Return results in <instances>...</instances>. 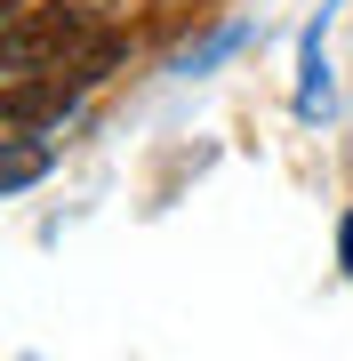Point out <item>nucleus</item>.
I'll use <instances>...</instances> for the list:
<instances>
[{"label": "nucleus", "instance_id": "obj_1", "mask_svg": "<svg viewBox=\"0 0 353 361\" xmlns=\"http://www.w3.org/2000/svg\"><path fill=\"white\" fill-rule=\"evenodd\" d=\"M97 16L80 8V0H56V8H16L8 16V40H0V65H8V80L16 73H40V65H80V56L97 49Z\"/></svg>", "mask_w": 353, "mask_h": 361}, {"label": "nucleus", "instance_id": "obj_2", "mask_svg": "<svg viewBox=\"0 0 353 361\" xmlns=\"http://www.w3.org/2000/svg\"><path fill=\"white\" fill-rule=\"evenodd\" d=\"M80 89H89V80H80L73 65H56L49 80H40V73H16L8 89H0V129H8V137H40L49 121H65L73 104H80Z\"/></svg>", "mask_w": 353, "mask_h": 361}, {"label": "nucleus", "instance_id": "obj_3", "mask_svg": "<svg viewBox=\"0 0 353 361\" xmlns=\"http://www.w3.org/2000/svg\"><path fill=\"white\" fill-rule=\"evenodd\" d=\"M49 169V145H32V137H8V169H0V193H25V185Z\"/></svg>", "mask_w": 353, "mask_h": 361}, {"label": "nucleus", "instance_id": "obj_4", "mask_svg": "<svg viewBox=\"0 0 353 361\" xmlns=\"http://www.w3.org/2000/svg\"><path fill=\"white\" fill-rule=\"evenodd\" d=\"M241 40H249L241 25H225L217 40H201V49H193V56H185V65H177V73H209V65H217V56H233V49H241Z\"/></svg>", "mask_w": 353, "mask_h": 361}, {"label": "nucleus", "instance_id": "obj_5", "mask_svg": "<svg viewBox=\"0 0 353 361\" xmlns=\"http://www.w3.org/2000/svg\"><path fill=\"white\" fill-rule=\"evenodd\" d=\"M337 265L353 273V209H345V225H337Z\"/></svg>", "mask_w": 353, "mask_h": 361}, {"label": "nucleus", "instance_id": "obj_6", "mask_svg": "<svg viewBox=\"0 0 353 361\" xmlns=\"http://www.w3.org/2000/svg\"><path fill=\"white\" fill-rule=\"evenodd\" d=\"M0 8H8V16H16V8H32V0H0Z\"/></svg>", "mask_w": 353, "mask_h": 361}]
</instances>
